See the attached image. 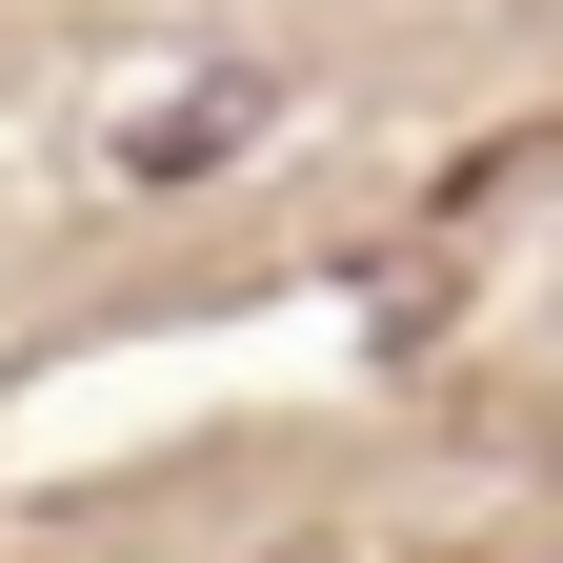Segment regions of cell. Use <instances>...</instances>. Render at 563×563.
<instances>
[{
    "label": "cell",
    "mask_w": 563,
    "mask_h": 563,
    "mask_svg": "<svg viewBox=\"0 0 563 563\" xmlns=\"http://www.w3.org/2000/svg\"><path fill=\"white\" fill-rule=\"evenodd\" d=\"M262 101H282L262 60H201V101H181V121H162V101L121 121V162H141V181H201V162H242V141H262Z\"/></svg>",
    "instance_id": "obj_1"
}]
</instances>
